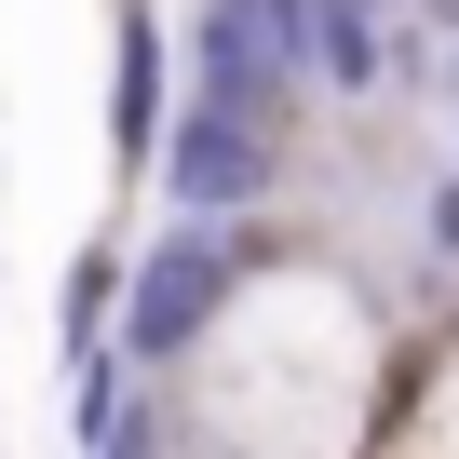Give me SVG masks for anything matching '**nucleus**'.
Here are the masks:
<instances>
[{"label":"nucleus","instance_id":"obj_1","mask_svg":"<svg viewBox=\"0 0 459 459\" xmlns=\"http://www.w3.org/2000/svg\"><path fill=\"white\" fill-rule=\"evenodd\" d=\"M162 392L203 459H365L392 392V325L338 257H257Z\"/></svg>","mask_w":459,"mask_h":459},{"label":"nucleus","instance_id":"obj_2","mask_svg":"<svg viewBox=\"0 0 459 459\" xmlns=\"http://www.w3.org/2000/svg\"><path fill=\"white\" fill-rule=\"evenodd\" d=\"M257 271V230H162V244H122V311H108V365L122 378H176L189 365V338L230 311V284Z\"/></svg>","mask_w":459,"mask_h":459},{"label":"nucleus","instance_id":"obj_3","mask_svg":"<svg viewBox=\"0 0 459 459\" xmlns=\"http://www.w3.org/2000/svg\"><path fill=\"white\" fill-rule=\"evenodd\" d=\"M162 216H189V230H244L257 203H271V176H284V135L257 122V108H176V135H162Z\"/></svg>","mask_w":459,"mask_h":459},{"label":"nucleus","instance_id":"obj_4","mask_svg":"<svg viewBox=\"0 0 459 459\" xmlns=\"http://www.w3.org/2000/svg\"><path fill=\"white\" fill-rule=\"evenodd\" d=\"M108 162L149 176L162 162V14L122 0V55H108Z\"/></svg>","mask_w":459,"mask_h":459},{"label":"nucleus","instance_id":"obj_5","mask_svg":"<svg viewBox=\"0 0 459 459\" xmlns=\"http://www.w3.org/2000/svg\"><path fill=\"white\" fill-rule=\"evenodd\" d=\"M298 68H311V82H338V95H365V82L392 68L378 0H298Z\"/></svg>","mask_w":459,"mask_h":459},{"label":"nucleus","instance_id":"obj_6","mask_svg":"<svg viewBox=\"0 0 459 459\" xmlns=\"http://www.w3.org/2000/svg\"><path fill=\"white\" fill-rule=\"evenodd\" d=\"M392 459H459V338L432 351V392L405 405V446H392Z\"/></svg>","mask_w":459,"mask_h":459},{"label":"nucleus","instance_id":"obj_7","mask_svg":"<svg viewBox=\"0 0 459 459\" xmlns=\"http://www.w3.org/2000/svg\"><path fill=\"white\" fill-rule=\"evenodd\" d=\"M419 244H432V271H459V176H432V203H419Z\"/></svg>","mask_w":459,"mask_h":459},{"label":"nucleus","instance_id":"obj_8","mask_svg":"<svg viewBox=\"0 0 459 459\" xmlns=\"http://www.w3.org/2000/svg\"><path fill=\"white\" fill-rule=\"evenodd\" d=\"M189 459H203V446H189Z\"/></svg>","mask_w":459,"mask_h":459}]
</instances>
